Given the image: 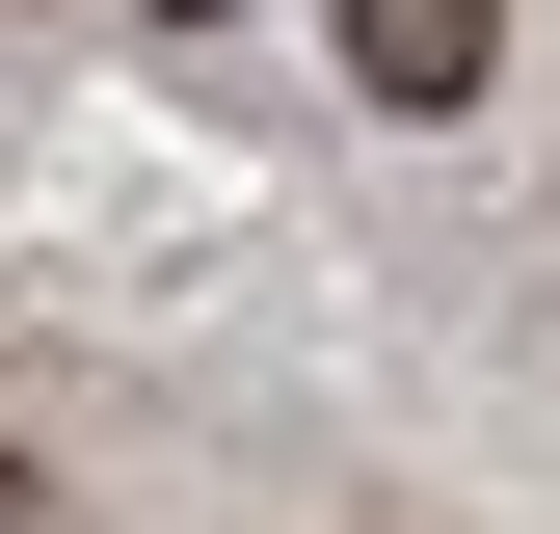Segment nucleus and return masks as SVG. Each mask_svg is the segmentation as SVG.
<instances>
[{"label":"nucleus","mask_w":560,"mask_h":534,"mask_svg":"<svg viewBox=\"0 0 560 534\" xmlns=\"http://www.w3.org/2000/svg\"><path fill=\"white\" fill-rule=\"evenodd\" d=\"M347 27V107H480L508 81V0H320Z\"/></svg>","instance_id":"f257e3e1"},{"label":"nucleus","mask_w":560,"mask_h":534,"mask_svg":"<svg viewBox=\"0 0 560 534\" xmlns=\"http://www.w3.org/2000/svg\"><path fill=\"white\" fill-rule=\"evenodd\" d=\"M0 534H54V508H27V454H0Z\"/></svg>","instance_id":"f03ea898"}]
</instances>
